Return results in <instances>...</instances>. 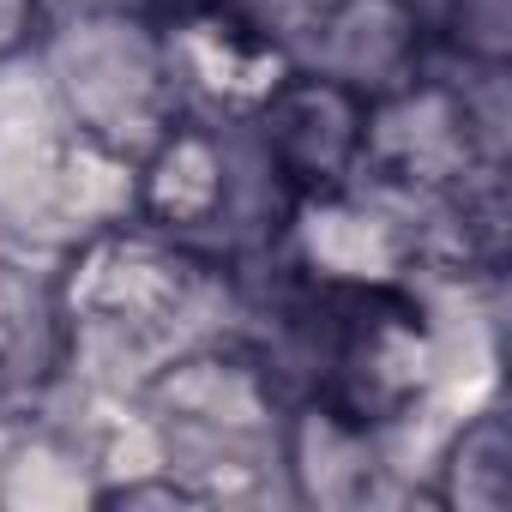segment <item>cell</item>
Listing matches in <instances>:
<instances>
[{
    "mask_svg": "<svg viewBox=\"0 0 512 512\" xmlns=\"http://www.w3.org/2000/svg\"><path fill=\"white\" fill-rule=\"evenodd\" d=\"M314 338H320L314 386L338 422L350 428L398 422L422 392L428 338H422V308L410 296L332 284L314 296Z\"/></svg>",
    "mask_w": 512,
    "mask_h": 512,
    "instance_id": "obj_1",
    "label": "cell"
}]
</instances>
